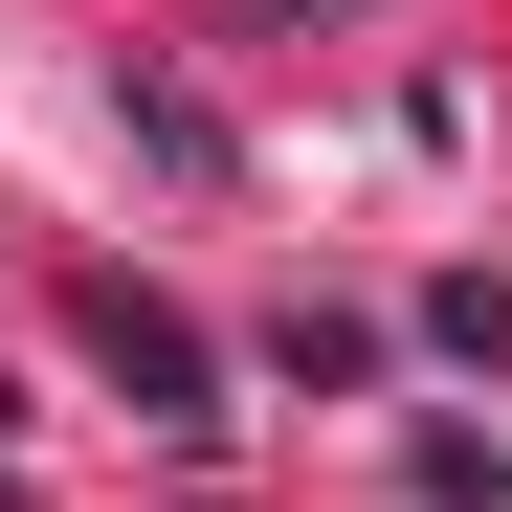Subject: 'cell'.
Segmentation results:
<instances>
[{"instance_id":"cell-1","label":"cell","mask_w":512,"mask_h":512,"mask_svg":"<svg viewBox=\"0 0 512 512\" xmlns=\"http://www.w3.org/2000/svg\"><path fill=\"white\" fill-rule=\"evenodd\" d=\"M90 357L134 379V423H223V334H201L179 290H134V268H112V290H90Z\"/></svg>"}]
</instances>
